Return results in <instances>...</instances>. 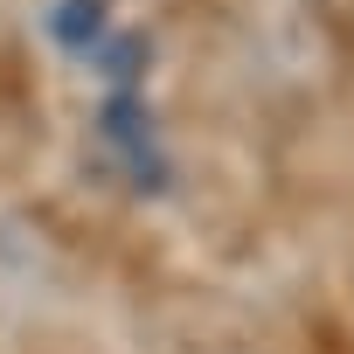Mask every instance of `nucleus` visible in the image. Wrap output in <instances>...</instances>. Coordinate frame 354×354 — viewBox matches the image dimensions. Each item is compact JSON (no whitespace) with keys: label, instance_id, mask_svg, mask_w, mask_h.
<instances>
[{"label":"nucleus","instance_id":"f257e3e1","mask_svg":"<svg viewBox=\"0 0 354 354\" xmlns=\"http://www.w3.org/2000/svg\"><path fill=\"white\" fill-rule=\"evenodd\" d=\"M49 28H56V35H70V42H84V35L97 28V8H84V0H70V8H56V15H49Z\"/></svg>","mask_w":354,"mask_h":354}]
</instances>
